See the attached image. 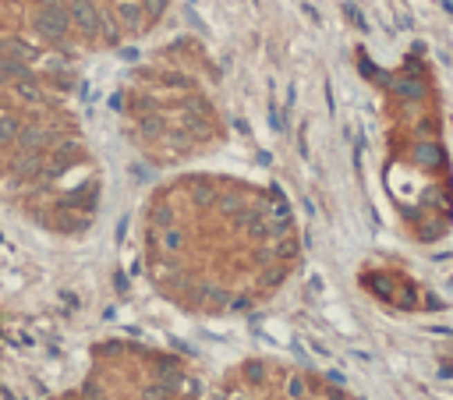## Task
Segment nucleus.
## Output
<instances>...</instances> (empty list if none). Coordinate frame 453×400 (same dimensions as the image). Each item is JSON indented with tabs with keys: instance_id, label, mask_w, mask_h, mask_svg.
Segmentation results:
<instances>
[{
	"instance_id": "12",
	"label": "nucleus",
	"mask_w": 453,
	"mask_h": 400,
	"mask_svg": "<svg viewBox=\"0 0 453 400\" xmlns=\"http://www.w3.org/2000/svg\"><path fill=\"white\" fill-rule=\"evenodd\" d=\"M142 131L145 135H163V120L160 117H142Z\"/></svg>"
},
{
	"instance_id": "15",
	"label": "nucleus",
	"mask_w": 453,
	"mask_h": 400,
	"mask_svg": "<svg viewBox=\"0 0 453 400\" xmlns=\"http://www.w3.org/2000/svg\"><path fill=\"white\" fill-rule=\"evenodd\" d=\"M414 156H418V160H439V149H436V145H418Z\"/></svg>"
},
{
	"instance_id": "18",
	"label": "nucleus",
	"mask_w": 453,
	"mask_h": 400,
	"mask_svg": "<svg viewBox=\"0 0 453 400\" xmlns=\"http://www.w3.org/2000/svg\"><path fill=\"white\" fill-rule=\"evenodd\" d=\"M4 78H8V75H4V60H0V82H4Z\"/></svg>"
},
{
	"instance_id": "7",
	"label": "nucleus",
	"mask_w": 453,
	"mask_h": 400,
	"mask_svg": "<svg viewBox=\"0 0 453 400\" xmlns=\"http://www.w3.org/2000/svg\"><path fill=\"white\" fill-rule=\"evenodd\" d=\"M386 82H389V89H394V92H400V96H411V100L425 96V85H421L418 78H386Z\"/></svg>"
},
{
	"instance_id": "8",
	"label": "nucleus",
	"mask_w": 453,
	"mask_h": 400,
	"mask_svg": "<svg viewBox=\"0 0 453 400\" xmlns=\"http://www.w3.org/2000/svg\"><path fill=\"white\" fill-rule=\"evenodd\" d=\"M15 92L25 100V103H43V85L28 75V78H21V82H15Z\"/></svg>"
},
{
	"instance_id": "2",
	"label": "nucleus",
	"mask_w": 453,
	"mask_h": 400,
	"mask_svg": "<svg viewBox=\"0 0 453 400\" xmlns=\"http://www.w3.org/2000/svg\"><path fill=\"white\" fill-rule=\"evenodd\" d=\"M68 11H71V21L82 28L85 36H100V33H103V21H107V15L96 8V0H71V4H68Z\"/></svg>"
},
{
	"instance_id": "14",
	"label": "nucleus",
	"mask_w": 453,
	"mask_h": 400,
	"mask_svg": "<svg viewBox=\"0 0 453 400\" xmlns=\"http://www.w3.org/2000/svg\"><path fill=\"white\" fill-rule=\"evenodd\" d=\"M142 8H145V15H149V18H160V15H163V8H167V0H142Z\"/></svg>"
},
{
	"instance_id": "19",
	"label": "nucleus",
	"mask_w": 453,
	"mask_h": 400,
	"mask_svg": "<svg viewBox=\"0 0 453 400\" xmlns=\"http://www.w3.org/2000/svg\"><path fill=\"white\" fill-rule=\"evenodd\" d=\"M234 400H245V397H234Z\"/></svg>"
},
{
	"instance_id": "3",
	"label": "nucleus",
	"mask_w": 453,
	"mask_h": 400,
	"mask_svg": "<svg viewBox=\"0 0 453 400\" xmlns=\"http://www.w3.org/2000/svg\"><path fill=\"white\" fill-rule=\"evenodd\" d=\"M46 163H50L46 152H18L11 160V174H15V181H39Z\"/></svg>"
},
{
	"instance_id": "9",
	"label": "nucleus",
	"mask_w": 453,
	"mask_h": 400,
	"mask_svg": "<svg viewBox=\"0 0 453 400\" xmlns=\"http://www.w3.org/2000/svg\"><path fill=\"white\" fill-rule=\"evenodd\" d=\"M153 241H156V248H163V252H177L181 244H185V234H181V230H170V227H163L160 234H153Z\"/></svg>"
},
{
	"instance_id": "5",
	"label": "nucleus",
	"mask_w": 453,
	"mask_h": 400,
	"mask_svg": "<svg viewBox=\"0 0 453 400\" xmlns=\"http://www.w3.org/2000/svg\"><path fill=\"white\" fill-rule=\"evenodd\" d=\"M15 145H18V152H46V149H53V135L43 128H21Z\"/></svg>"
},
{
	"instance_id": "11",
	"label": "nucleus",
	"mask_w": 453,
	"mask_h": 400,
	"mask_svg": "<svg viewBox=\"0 0 453 400\" xmlns=\"http://www.w3.org/2000/svg\"><path fill=\"white\" fill-rule=\"evenodd\" d=\"M305 379H301V376H294V379H287V397H294V400H301V397H305Z\"/></svg>"
},
{
	"instance_id": "16",
	"label": "nucleus",
	"mask_w": 453,
	"mask_h": 400,
	"mask_svg": "<svg viewBox=\"0 0 453 400\" xmlns=\"http://www.w3.org/2000/svg\"><path fill=\"white\" fill-rule=\"evenodd\" d=\"M269 125H273L277 131H284V117H280V110H277L273 100H269Z\"/></svg>"
},
{
	"instance_id": "6",
	"label": "nucleus",
	"mask_w": 453,
	"mask_h": 400,
	"mask_svg": "<svg viewBox=\"0 0 453 400\" xmlns=\"http://www.w3.org/2000/svg\"><path fill=\"white\" fill-rule=\"evenodd\" d=\"M21 117L18 113H0V142H18V135H21Z\"/></svg>"
},
{
	"instance_id": "1",
	"label": "nucleus",
	"mask_w": 453,
	"mask_h": 400,
	"mask_svg": "<svg viewBox=\"0 0 453 400\" xmlns=\"http://www.w3.org/2000/svg\"><path fill=\"white\" fill-rule=\"evenodd\" d=\"M68 28H71V11L68 8H39L36 11V33L46 43H64Z\"/></svg>"
},
{
	"instance_id": "17",
	"label": "nucleus",
	"mask_w": 453,
	"mask_h": 400,
	"mask_svg": "<svg viewBox=\"0 0 453 400\" xmlns=\"http://www.w3.org/2000/svg\"><path fill=\"white\" fill-rule=\"evenodd\" d=\"M248 379H252V383H259V379H262V365H255V361L248 365Z\"/></svg>"
},
{
	"instance_id": "4",
	"label": "nucleus",
	"mask_w": 453,
	"mask_h": 400,
	"mask_svg": "<svg viewBox=\"0 0 453 400\" xmlns=\"http://www.w3.org/2000/svg\"><path fill=\"white\" fill-rule=\"evenodd\" d=\"M113 18L117 25L124 28V33H142V25H145V8H142V0H117V8H113Z\"/></svg>"
},
{
	"instance_id": "10",
	"label": "nucleus",
	"mask_w": 453,
	"mask_h": 400,
	"mask_svg": "<svg viewBox=\"0 0 453 400\" xmlns=\"http://www.w3.org/2000/svg\"><path fill=\"white\" fill-rule=\"evenodd\" d=\"M198 301L205 304V309H220V304L227 301V294L220 287H205V291H198Z\"/></svg>"
},
{
	"instance_id": "13",
	"label": "nucleus",
	"mask_w": 453,
	"mask_h": 400,
	"mask_svg": "<svg viewBox=\"0 0 453 400\" xmlns=\"http://www.w3.org/2000/svg\"><path fill=\"white\" fill-rule=\"evenodd\" d=\"M344 11H347V18H351V21H354V25L361 28V33H369V21H365V15H361V11H358L354 4H347Z\"/></svg>"
}]
</instances>
